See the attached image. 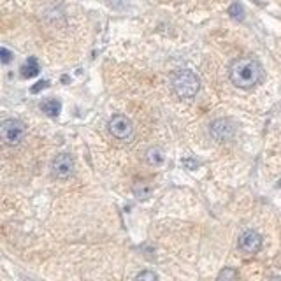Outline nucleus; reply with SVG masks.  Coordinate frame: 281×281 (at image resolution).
<instances>
[{"instance_id": "f257e3e1", "label": "nucleus", "mask_w": 281, "mask_h": 281, "mask_svg": "<svg viewBox=\"0 0 281 281\" xmlns=\"http://www.w3.org/2000/svg\"><path fill=\"white\" fill-rule=\"evenodd\" d=\"M263 70L259 60L253 57H241L230 63L228 67V78L234 86L241 90H250L262 81Z\"/></svg>"}, {"instance_id": "f03ea898", "label": "nucleus", "mask_w": 281, "mask_h": 281, "mask_svg": "<svg viewBox=\"0 0 281 281\" xmlns=\"http://www.w3.org/2000/svg\"><path fill=\"white\" fill-rule=\"evenodd\" d=\"M171 83L172 90L180 99H193L201 90L199 76L190 69H180L178 72H174Z\"/></svg>"}, {"instance_id": "7ed1b4c3", "label": "nucleus", "mask_w": 281, "mask_h": 281, "mask_svg": "<svg viewBox=\"0 0 281 281\" xmlns=\"http://www.w3.org/2000/svg\"><path fill=\"white\" fill-rule=\"evenodd\" d=\"M26 127L21 120L18 118H9L0 123V137L4 140V144L7 146H16L20 144L25 137Z\"/></svg>"}, {"instance_id": "20e7f679", "label": "nucleus", "mask_w": 281, "mask_h": 281, "mask_svg": "<svg viewBox=\"0 0 281 281\" xmlns=\"http://www.w3.org/2000/svg\"><path fill=\"white\" fill-rule=\"evenodd\" d=\"M107 130L113 137L120 140H128L134 136V123L125 114H114L107 123Z\"/></svg>"}, {"instance_id": "39448f33", "label": "nucleus", "mask_w": 281, "mask_h": 281, "mask_svg": "<svg viewBox=\"0 0 281 281\" xmlns=\"http://www.w3.org/2000/svg\"><path fill=\"white\" fill-rule=\"evenodd\" d=\"M51 174L57 180H69L74 174V158L70 153H58L51 162Z\"/></svg>"}, {"instance_id": "423d86ee", "label": "nucleus", "mask_w": 281, "mask_h": 281, "mask_svg": "<svg viewBox=\"0 0 281 281\" xmlns=\"http://www.w3.org/2000/svg\"><path fill=\"white\" fill-rule=\"evenodd\" d=\"M209 134L211 137L218 142H227L234 137L236 134V125H234L232 120L228 118H218L213 120L209 125Z\"/></svg>"}, {"instance_id": "0eeeda50", "label": "nucleus", "mask_w": 281, "mask_h": 281, "mask_svg": "<svg viewBox=\"0 0 281 281\" xmlns=\"http://www.w3.org/2000/svg\"><path fill=\"white\" fill-rule=\"evenodd\" d=\"M237 246H239V250L246 255L259 253L260 248H262V236H260L257 230H244V232L239 236Z\"/></svg>"}, {"instance_id": "6e6552de", "label": "nucleus", "mask_w": 281, "mask_h": 281, "mask_svg": "<svg viewBox=\"0 0 281 281\" xmlns=\"http://www.w3.org/2000/svg\"><path fill=\"white\" fill-rule=\"evenodd\" d=\"M163 160H165V155H163V151L158 148V146H153V148H149L148 151H146V162L151 167L162 165Z\"/></svg>"}, {"instance_id": "1a4fd4ad", "label": "nucleus", "mask_w": 281, "mask_h": 281, "mask_svg": "<svg viewBox=\"0 0 281 281\" xmlns=\"http://www.w3.org/2000/svg\"><path fill=\"white\" fill-rule=\"evenodd\" d=\"M39 70H40V67H39V61H37V58L30 57V58H28V60H26L25 63L21 65L20 72H21L23 78H34V76L39 74Z\"/></svg>"}, {"instance_id": "9d476101", "label": "nucleus", "mask_w": 281, "mask_h": 281, "mask_svg": "<svg viewBox=\"0 0 281 281\" xmlns=\"http://www.w3.org/2000/svg\"><path fill=\"white\" fill-rule=\"evenodd\" d=\"M40 109H42L44 114H48L49 118H57L61 111V104H60V100H57V99H49V100L40 104Z\"/></svg>"}, {"instance_id": "9b49d317", "label": "nucleus", "mask_w": 281, "mask_h": 281, "mask_svg": "<svg viewBox=\"0 0 281 281\" xmlns=\"http://www.w3.org/2000/svg\"><path fill=\"white\" fill-rule=\"evenodd\" d=\"M132 192H134V195H136L139 201H146V199L151 197V186H149L148 183H136L134 184V188H132Z\"/></svg>"}, {"instance_id": "f8f14e48", "label": "nucleus", "mask_w": 281, "mask_h": 281, "mask_svg": "<svg viewBox=\"0 0 281 281\" xmlns=\"http://www.w3.org/2000/svg\"><path fill=\"white\" fill-rule=\"evenodd\" d=\"M216 281H237V271L232 267H223L220 271Z\"/></svg>"}, {"instance_id": "ddd939ff", "label": "nucleus", "mask_w": 281, "mask_h": 281, "mask_svg": "<svg viewBox=\"0 0 281 281\" xmlns=\"http://www.w3.org/2000/svg\"><path fill=\"white\" fill-rule=\"evenodd\" d=\"M136 281H158V276L153 271H140L136 276Z\"/></svg>"}, {"instance_id": "4468645a", "label": "nucleus", "mask_w": 281, "mask_h": 281, "mask_svg": "<svg viewBox=\"0 0 281 281\" xmlns=\"http://www.w3.org/2000/svg\"><path fill=\"white\" fill-rule=\"evenodd\" d=\"M228 14H230L234 20H242L244 11H242V7L239 4H232V5H230V9H228Z\"/></svg>"}, {"instance_id": "2eb2a0df", "label": "nucleus", "mask_w": 281, "mask_h": 281, "mask_svg": "<svg viewBox=\"0 0 281 281\" xmlns=\"http://www.w3.org/2000/svg\"><path fill=\"white\" fill-rule=\"evenodd\" d=\"M183 165L188 169V171H195L199 167V162L197 160H193V158H183Z\"/></svg>"}, {"instance_id": "dca6fc26", "label": "nucleus", "mask_w": 281, "mask_h": 281, "mask_svg": "<svg viewBox=\"0 0 281 281\" xmlns=\"http://www.w3.org/2000/svg\"><path fill=\"white\" fill-rule=\"evenodd\" d=\"M0 55H2V63H4V65H7L9 61H11V58H13V53L9 51L7 48L0 49Z\"/></svg>"}, {"instance_id": "f3484780", "label": "nucleus", "mask_w": 281, "mask_h": 281, "mask_svg": "<svg viewBox=\"0 0 281 281\" xmlns=\"http://www.w3.org/2000/svg\"><path fill=\"white\" fill-rule=\"evenodd\" d=\"M44 86H48V83H46V81H39L37 84H34V86H32V93L40 92V90H42Z\"/></svg>"}, {"instance_id": "a211bd4d", "label": "nucleus", "mask_w": 281, "mask_h": 281, "mask_svg": "<svg viewBox=\"0 0 281 281\" xmlns=\"http://www.w3.org/2000/svg\"><path fill=\"white\" fill-rule=\"evenodd\" d=\"M271 281H281V278H272Z\"/></svg>"}]
</instances>
